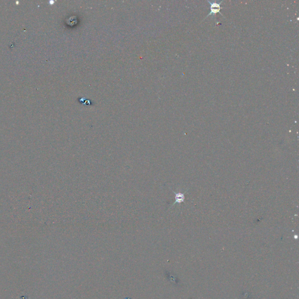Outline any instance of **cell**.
Masks as SVG:
<instances>
[{"instance_id": "cell-1", "label": "cell", "mask_w": 299, "mask_h": 299, "mask_svg": "<svg viewBox=\"0 0 299 299\" xmlns=\"http://www.w3.org/2000/svg\"><path fill=\"white\" fill-rule=\"evenodd\" d=\"M207 2L210 4V12L209 13V14L206 17V18L208 17L210 15H213L214 16L215 14H217V13H220L221 15H223L221 14V13H220V10L223 8V7H221L220 6L221 4L223 2V1L220 2L219 3H215V2H213V3H211L210 1H207Z\"/></svg>"}, {"instance_id": "cell-2", "label": "cell", "mask_w": 299, "mask_h": 299, "mask_svg": "<svg viewBox=\"0 0 299 299\" xmlns=\"http://www.w3.org/2000/svg\"><path fill=\"white\" fill-rule=\"evenodd\" d=\"M173 192L175 195V201L173 203V206L175 205L177 203L181 204V203L184 202V200H185V195L184 194H182V193H178L177 194V193H176L174 191H173Z\"/></svg>"}]
</instances>
